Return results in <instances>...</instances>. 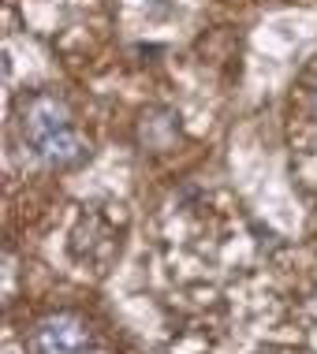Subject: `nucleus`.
<instances>
[{"instance_id": "nucleus-1", "label": "nucleus", "mask_w": 317, "mask_h": 354, "mask_svg": "<svg viewBox=\"0 0 317 354\" xmlns=\"http://www.w3.org/2000/svg\"><path fill=\"white\" fill-rule=\"evenodd\" d=\"M19 135H23V146L42 160L45 168L67 171L79 168L86 157H90V146L79 131L71 127V109L60 93L53 90H37L30 93L23 104H19Z\"/></svg>"}, {"instance_id": "nucleus-2", "label": "nucleus", "mask_w": 317, "mask_h": 354, "mask_svg": "<svg viewBox=\"0 0 317 354\" xmlns=\"http://www.w3.org/2000/svg\"><path fill=\"white\" fill-rule=\"evenodd\" d=\"M26 347L34 354H101L90 321L71 310L42 317L30 328V336H26Z\"/></svg>"}, {"instance_id": "nucleus-3", "label": "nucleus", "mask_w": 317, "mask_h": 354, "mask_svg": "<svg viewBox=\"0 0 317 354\" xmlns=\"http://www.w3.org/2000/svg\"><path fill=\"white\" fill-rule=\"evenodd\" d=\"M179 138V112L165 109V104H153V109L142 112L138 120V142L150 153H165L172 149V142Z\"/></svg>"}, {"instance_id": "nucleus-4", "label": "nucleus", "mask_w": 317, "mask_h": 354, "mask_svg": "<svg viewBox=\"0 0 317 354\" xmlns=\"http://www.w3.org/2000/svg\"><path fill=\"white\" fill-rule=\"evenodd\" d=\"M310 116L317 120V86H314V90H310Z\"/></svg>"}, {"instance_id": "nucleus-5", "label": "nucleus", "mask_w": 317, "mask_h": 354, "mask_svg": "<svg viewBox=\"0 0 317 354\" xmlns=\"http://www.w3.org/2000/svg\"><path fill=\"white\" fill-rule=\"evenodd\" d=\"M310 310H314V317H317V295H314V299H310Z\"/></svg>"}]
</instances>
